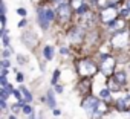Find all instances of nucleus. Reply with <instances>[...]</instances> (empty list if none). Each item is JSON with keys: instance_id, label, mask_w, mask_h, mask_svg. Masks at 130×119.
<instances>
[{"instance_id": "1", "label": "nucleus", "mask_w": 130, "mask_h": 119, "mask_svg": "<svg viewBox=\"0 0 130 119\" xmlns=\"http://www.w3.org/2000/svg\"><path fill=\"white\" fill-rule=\"evenodd\" d=\"M77 72H78L80 78H92V76H95L100 72V64H96L92 58L84 56V58L78 59Z\"/></svg>"}, {"instance_id": "2", "label": "nucleus", "mask_w": 130, "mask_h": 119, "mask_svg": "<svg viewBox=\"0 0 130 119\" xmlns=\"http://www.w3.org/2000/svg\"><path fill=\"white\" fill-rule=\"evenodd\" d=\"M57 17V12L52 8H44V6H38L37 8V23L43 31H49L51 25L54 23Z\"/></svg>"}, {"instance_id": "3", "label": "nucleus", "mask_w": 130, "mask_h": 119, "mask_svg": "<svg viewBox=\"0 0 130 119\" xmlns=\"http://www.w3.org/2000/svg\"><path fill=\"white\" fill-rule=\"evenodd\" d=\"M110 44L113 46V49L116 50H124L130 46V32L127 29L124 31H118V32H112L110 38H109Z\"/></svg>"}, {"instance_id": "4", "label": "nucleus", "mask_w": 130, "mask_h": 119, "mask_svg": "<svg viewBox=\"0 0 130 119\" xmlns=\"http://www.w3.org/2000/svg\"><path fill=\"white\" fill-rule=\"evenodd\" d=\"M98 15H100V23H103L104 26H109V25L113 23L121 14H119V9H118L115 5H107V6L98 9Z\"/></svg>"}, {"instance_id": "5", "label": "nucleus", "mask_w": 130, "mask_h": 119, "mask_svg": "<svg viewBox=\"0 0 130 119\" xmlns=\"http://www.w3.org/2000/svg\"><path fill=\"white\" fill-rule=\"evenodd\" d=\"M55 12H57V22L60 25H68L71 23L72 20V14L75 12L71 6L69 2H60L55 8Z\"/></svg>"}, {"instance_id": "6", "label": "nucleus", "mask_w": 130, "mask_h": 119, "mask_svg": "<svg viewBox=\"0 0 130 119\" xmlns=\"http://www.w3.org/2000/svg\"><path fill=\"white\" fill-rule=\"evenodd\" d=\"M86 35H87V29L83 28L81 25H74L68 31V38L74 44H83L86 40Z\"/></svg>"}, {"instance_id": "7", "label": "nucleus", "mask_w": 130, "mask_h": 119, "mask_svg": "<svg viewBox=\"0 0 130 119\" xmlns=\"http://www.w3.org/2000/svg\"><path fill=\"white\" fill-rule=\"evenodd\" d=\"M116 64H118V59H116L113 55H110V56H107L106 59L100 61V72H101L106 78H109V76H112V75L116 72Z\"/></svg>"}, {"instance_id": "8", "label": "nucleus", "mask_w": 130, "mask_h": 119, "mask_svg": "<svg viewBox=\"0 0 130 119\" xmlns=\"http://www.w3.org/2000/svg\"><path fill=\"white\" fill-rule=\"evenodd\" d=\"M101 102V98L100 96H95V95H86L84 98H83V101H81V107L87 111V113H90V111H93L95 108H96V105Z\"/></svg>"}, {"instance_id": "9", "label": "nucleus", "mask_w": 130, "mask_h": 119, "mask_svg": "<svg viewBox=\"0 0 130 119\" xmlns=\"http://www.w3.org/2000/svg\"><path fill=\"white\" fill-rule=\"evenodd\" d=\"M107 113H110V105H107V102L104 99H101V102L96 105V108L93 111H90L89 114H90V119H101Z\"/></svg>"}, {"instance_id": "10", "label": "nucleus", "mask_w": 130, "mask_h": 119, "mask_svg": "<svg viewBox=\"0 0 130 119\" xmlns=\"http://www.w3.org/2000/svg\"><path fill=\"white\" fill-rule=\"evenodd\" d=\"M107 29L110 31V34L112 32H118V31H124V29H128V23L125 22V17H118L113 23H110L109 26H107Z\"/></svg>"}, {"instance_id": "11", "label": "nucleus", "mask_w": 130, "mask_h": 119, "mask_svg": "<svg viewBox=\"0 0 130 119\" xmlns=\"http://www.w3.org/2000/svg\"><path fill=\"white\" fill-rule=\"evenodd\" d=\"M22 41H23V44H26L29 49H34L35 46H38V37H37L32 31L23 32V35H22Z\"/></svg>"}, {"instance_id": "12", "label": "nucleus", "mask_w": 130, "mask_h": 119, "mask_svg": "<svg viewBox=\"0 0 130 119\" xmlns=\"http://www.w3.org/2000/svg\"><path fill=\"white\" fill-rule=\"evenodd\" d=\"M90 90H92L90 78H81V81H78V84H77V92L80 95L86 96V95H90Z\"/></svg>"}, {"instance_id": "13", "label": "nucleus", "mask_w": 130, "mask_h": 119, "mask_svg": "<svg viewBox=\"0 0 130 119\" xmlns=\"http://www.w3.org/2000/svg\"><path fill=\"white\" fill-rule=\"evenodd\" d=\"M115 108L118 111H130V93L115 101Z\"/></svg>"}, {"instance_id": "14", "label": "nucleus", "mask_w": 130, "mask_h": 119, "mask_svg": "<svg viewBox=\"0 0 130 119\" xmlns=\"http://www.w3.org/2000/svg\"><path fill=\"white\" fill-rule=\"evenodd\" d=\"M107 87L110 89V92H112V93H118V92H121V90H122V86L115 80V76H113V75L107 78Z\"/></svg>"}, {"instance_id": "15", "label": "nucleus", "mask_w": 130, "mask_h": 119, "mask_svg": "<svg viewBox=\"0 0 130 119\" xmlns=\"http://www.w3.org/2000/svg\"><path fill=\"white\" fill-rule=\"evenodd\" d=\"M113 76H115V80L124 87L125 84H127V81H128V78H127V72L124 70V69H118L115 73H113Z\"/></svg>"}, {"instance_id": "16", "label": "nucleus", "mask_w": 130, "mask_h": 119, "mask_svg": "<svg viewBox=\"0 0 130 119\" xmlns=\"http://www.w3.org/2000/svg\"><path fill=\"white\" fill-rule=\"evenodd\" d=\"M46 105L51 108V110H54V108H57V101H55V90H47L46 92Z\"/></svg>"}, {"instance_id": "17", "label": "nucleus", "mask_w": 130, "mask_h": 119, "mask_svg": "<svg viewBox=\"0 0 130 119\" xmlns=\"http://www.w3.org/2000/svg\"><path fill=\"white\" fill-rule=\"evenodd\" d=\"M54 52H55V47L52 44H46L43 47V56L46 61H51V59H54Z\"/></svg>"}, {"instance_id": "18", "label": "nucleus", "mask_w": 130, "mask_h": 119, "mask_svg": "<svg viewBox=\"0 0 130 119\" xmlns=\"http://www.w3.org/2000/svg\"><path fill=\"white\" fill-rule=\"evenodd\" d=\"M19 89H20V90H22V93H23V99H25V102H29V104H31V102H32V99H34L32 93H31V92L23 86V84H20V87H19Z\"/></svg>"}, {"instance_id": "19", "label": "nucleus", "mask_w": 130, "mask_h": 119, "mask_svg": "<svg viewBox=\"0 0 130 119\" xmlns=\"http://www.w3.org/2000/svg\"><path fill=\"white\" fill-rule=\"evenodd\" d=\"M98 96H100L101 99H104V101H109V99L112 98V92H110V89L106 86L103 90H100V92H98Z\"/></svg>"}, {"instance_id": "20", "label": "nucleus", "mask_w": 130, "mask_h": 119, "mask_svg": "<svg viewBox=\"0 0 130 119\" xmlns=\"http://www.w3.org/2000/svg\"><path fill=\"white\" fill-rule=\"evenodd\" d=\"M87 11H90V5H89L87 2H84V3H83L77 11H75V14H77V15H84Z\"/></svg>"}, {"instance_id": "21", "label": "nucleus", "mask_w": 130, "mask_h": 119, "mask_svg": "<svg viewBox=\"0 0 130 119\" xmlns=\"http://www.w3.org/2000/svg\"><path fill=\"white\" fill-rule=\"evenodd\" d=\"M60 76H61V70H60V69H55V70H54V73H52V80H51V84H52V86L58 84V80H60Z\"/></svg>"}, {"instance_id": "22", "label": "nucleus", "mask_w": 130, "mask_h": 119, "mask_svg": "<svg viewBox=\"0 0 130 119\" xmlns=\"http://www.w3.org/2000/svg\"><path fill=\"white\" fill-rule=\"evenodd\" d=\"M22 113H23V114H26V116H29L31 113H34L32 105H29V102H25V104H23V107H22Z\"/></svg>"}, {"instance_id": "23", "label": "nucleus", "mask_w": 130, "mask_h": 119, "mask_svg": "<svg viewBox=\"0 0 130 119\" xmlns=\"http://www.w3.org/2000/svg\"><path fill=\"white\" fill-rule=\"evenodd\" d=\"M9 95H12V93H11V90L8 87H2V89H0V98H2V99H8Z\"/></svg>"}, {"instance_id": "24", "label": "nucleus", "mask_w": 130, "mask_h": 119, "mask_svg": "<svg viewBox=\"0 0 130 119\" xmlns=\"http://www.w3.org/2000/svg\"><path fill=\"white\" fill-rule=\"evenodd\" d=\"M12 53H14V49L9 46V47H3V50H2V58H9V56H12Z\"/></svg>"}, {"instance_id": "25", "label": "nucleus", "mask_w": 130, "mask_h": 119, "mask_svg": "<svg viewBox=\"0 0 130 119\" xmlns=\"http://www.w3.org/2000/svg\"><path fill=\"white\" fill-rule=\"evenodd\" d=\"M84 2H86V0H69V3H71V6H72V9H74V11H77V9H78Z\"/></svg>"}, {"instance_id": "26", "label": "nucleus", "mask_w": 130, "mask_h": 119, "mask_svg": "<svg viewBox=\"0 0 130 119\" xmlns=\"http://www.w3.org/2000/svg\"><path fill=\"white\" fill-rule=\"evenodd\" d=\"M12 96H14L17 101H25V99H23V93H22L20 89H14V90H12Z\"/></svg>"}, {"instance_id": "27", "label": "nucleus", "mask_w": 130, "mask_h": 119, "mask_svg": "<svg viewBox=\"0 0 130 119\" xmlns=\"http://www.w3.org/2000/svg\"><path fill=\"white\" fill-rule=\"evenodd\" d=\"M0 38H2V44H3V47H9V35H8V32L5 34V35H2V37H0Z\"/></svg>"}, {"instance_id": "28", "label": "nucleus", "mask_w": 130, "mask_h": 119, "mask_svg": "<svg viewBox=\"0 0 130 119\" xmlns=\"http://www.w3.org/2000/svg\"><path fill=\"white\" fill-rule=\"evenodd\" d=\"M0 86L2 87H8L9 86V81H8V78L5 75H0Z\"/></svg>"}, {"instance_id": "29", "label": "nucleus", "mask_w": 130, "mask_h": 119, "mask_svg": "<svg viewBox=\"0 0 130 119\" xmlns=\"http://www.w3.org/2000/svg\"><path fill=\"white\" fill-rule=\"evenodd\" d=\"M0 66H2V67H11V63H9V59L8 58H2V61H0Z\"/></svg>"}, {"instance_id": "30", "label": "nucleus", "mask_w": 130, "mask_h": 119, "mask_svg": "<svg viewBox=\"0 0 130 119\" xmlns=\"http://www.w3.org/2000/svg\"><path fill=\"white\" fill-rule=\"evenodd\" d=\"M0 108H2V111H6V110H8V102H6V99H2V98H0Z\"/></svg>"}, {"instance_id": "31", "label": "nucleus", "mask_w": 130, "mask_h": 119, "mask_svg": "<svg viewBox=\"0 0 130 119\" xmlns=\"http://www.w3.org/2000/svg\"><path fill=\"white\" fill-rule=\"evenodd\" d=\"M119 14H121V17H128V15H130V9L125 6V8L119 9Z\"/></svg>"}, {"instance_id": "32", "label": "nucleus", "mask_w": 130, "mask_h": 119, "mask_svg": "<svg viewBox=\"0 0 130 119\" xmlns=\"http://www.w3.org/2000/svg\"><path fill=\"white\" fill-rule=\"evenodd\" d=\"M60 53L66 56V55H69V53H71V50H69V47H66V46H61V47H60Z\"/></svg>"}, {"instance_id": "33", "label": "nucleus", "mask_w": 130, "mask_h": 119, "mask_svg": "<svg viewBox=\"0 0 130 119\" xmlns=\"http://www.w3.org/2000/svg\"><path fill=\"white\" fill-rule=\"evenodd\" d=\"M54 90H55V93H60V95H61V93L64 92V87H63L61 84H55V86H54Z\"/></svg>"}, {"instance_id": "34", "label": "nucleus", "mask_w": 130, "mask_h": 119, "mask_svg": "<svg viewBox=\"0 0 130 119\" xmlns=\"http://www.w3.org/2000/svg\"><path fill=\"white\" fill-rule=\"evenodd\" d=\"M86 2H87L92 8H96V6L100 8V0H86Z\"/></svg>"}, {"instance_id": "35", "label": "nucleus", "mask_w": 130, "mask_h": 119, "mask_svg": "<svg viewBox=\"0 0 130 119\" xmlns=\"http://www.w3.org/2000/svg\"><path fill=\"white\" fill-rule=\"evenodd\" d=\"M0 23L2 28H6V14H0Z\"/></svg>"}, {"instance_id": "36", "label": "nucleus", "mask_w": 130, "mask_h": 119, "mask_svg": "<svg viewBox=\"0 0 130 119\" xmlns=\"http://www.w3.org/2000/svg\"><path fill=\"white\" fill-rule=\"evenodd\" d=\"M17 14H19L20 17H26V15H28V11H26L25 8H19V9H17Z\"/></svg>"}, {"instance_id": "37", "label": "nucleus", "mask_w": 130, "mask_h": 119, "mask_svg": "<svg viewBox=\"0 0 130 119\" xmlns=\"http://www.w3.org/2000/svg\"><path fill=\"white\" fill-rule=\"evenodd\" d=\"M23 80H25V75H23V73H20V72H17V75H15V81L22 84V83H23Z\"/></svg>"}, {"instance_id": "38", "label": "nucleus", "mask_w": 130, "mask_h": 119, "mask_svg": "<svg viewBox=\"0 0 130 119\" xmlns=\"http://www.w3.org/2000/svg\"><path fill=\"white\" fill-rule=\"evenodd\" d=\"M121 2H122V0H106V5H115V6H116V5H119Z\"/></svg>"}, {"instance_id": "39", "label": "nucleus", "mask_w": 130, "mask_h": 119, "mask_svg": "<svg viewBox=\"0 0 130 119\" xmlns=\"http://www.w3.org/2000/svg\"><path fill=\"white\" fill-rule=\"evenodd\" d=\"M0 14H6V5H5L3 0L0 2Z\"/></svg>"}, {"instance_id": "40", "label": "nucleus", "mask_w": 130, "mask_h": 119, "mask_svg": "<svg viewBox=\"0 0 130 119\" xmlns=\"http://www.w3.org/2000/svg\"><path fill=\"white\" fill-rule=\"evenodd\" d=\"M17 61H19V64H25V63L28 61V59H26L23 55H17Z\"/></svg>"}, {"instance_id": "41", "label": "nucleus", "mask_w": 130, "mask_h": 119, "mask_svg": "<svg viewBox=\"0 0 130 119\" xmlns=\"http://www.w3.org/2000/svg\"><path fill=\"white\" fill-rule=\"evenodd\" d=\"M28 119H41V113H38V116H37V113L34 111V113H31L28 116Z\"/></svg>"}, {"instance_id": "42", "label": "nucleus", "mask_w": 130, "mask_h": 119, "mask_svg": "<svg viewBox=\"0 0 130 119\" xmlns=\"http://www.w3.org/2000/svg\"><path fill=\"white\" fill-rule=\"evenodd\" d=\"M26 25H28V20H26V17H23V20L19 22V28H25Z\"/></svg>"}, {"instance_id": "43", "label": "nucleus", "mask_w": 130, "mask_h": 119, "mask_svg": "<svg viewBox=\"0 0 130 119\" xmlns=\"http://www.w3.org/2000/svg\"><path fill=\"white\" fill-rule=\"evenodd\" d=\"M0 69H2V70H0V75H8V72H9V69L8 67H2V66H0Z\"/></svg>"}, {"instance_id": "44", "label": "nucleus", "mask_w": 130, "mask_h": 119, "mask_svg": "<svg viewBox=\"0 0 130 119\" xmlns=\"http://www.w3.org/2000/svg\"><path fill=\"white\" fill-rule=\"evenodd\" d=\"M52 113H54V116H60V114H61V111H60L58 108H54V110H52Z\"/></svg>"}, {"instance_id": "45", "label": "nucleus", "mask_w": 130, "mask_h": 119, "mask_svg": "<svg viewBox=\"0 0 130 119\" xmlns=\"http://www.w3.org/2000/svg\"><path fill=\"white\" fill-rule=\"evenodd\" d=\"M8 119H17V116H15V113H11V114L8 116Z\"/></svg>"}, {"instance_id": "46", "label": "nucleus", "mask_w": 130, "mask_h": 119, "mask_svg": "<svg viewBox=\"0 0 130 119\" xmlns=\"http://www.w3.org/2000/svg\"><path fill=\"white\" fill-rule=\"evenodd\" d=\"M125 6H127V8L130 9V0H125Z\"/></svg>"}, {"instance_id": "47", "label": "nucleus", "mask_w": 130, "mask_h": 119, "mask_svg": "<svg viewBox=\"0 0 130 119\" xmlns=\"http://www.w3.org/2000/svg\"><path fill=\"white\" fill-rule=\"evenodd\" d=\"M51 2H54V3H60V2H63V0H51Z\"/></svg>"}, {"instance_id": "48", "label": "nucleus", "mask_w": 130, "mask_h": 119, "mask_svg": "<svg viewBox=\"0 0 130 119\" xmlns=\"http://www.w3.org/2000/svg\"><path fill=\"white\" fill-rule=\"evenodd\" d=\"M128 32H130V23H128Z\"/></svg>"}, {"instance_id": "49", "label": "nucleus", "mask_w": 130, "mask_h": 119, "mask_svg": "<svg viewBox=\"0 0 130 119\" xmlns=\"http://www.w3.org/2000/svg\"><path fill=\"white\" fill-rule=\"evenodd\" d=\"M128 69H130V64H128Z\"/></svg>"}]
</instances>
